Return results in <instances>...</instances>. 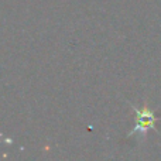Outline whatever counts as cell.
<instances>
[{
  "mask_svg": "<svg viewBox=\"0 0 161 161\" xmlns=\"http://www.w3.org/2000/svg\"><path fill=\"white\" fill-rule=\"evenodd\" d=\"M154 114L153 112L150 110V109L144 108L142 112H137V123H136V129L133 130V133L131 134H142V136H144L146 131L148 130V129H153L154 126Z\"/></svg>",
  "mask_w": 161,
  "mask_h": 161,
  "instance_id": "cell-1",
  "label": "cell"
}]
</instances>
